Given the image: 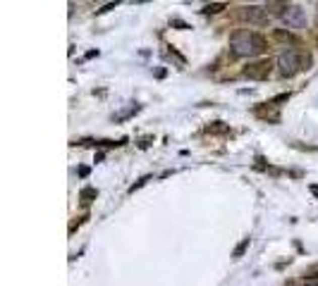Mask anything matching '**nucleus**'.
I'll return each mask as SVG.
<instances>
[{
  "label": "nucleus",
  "mask_w": 318,
  "mask_h": 286,
  "mask_svg": "<svg viewBox=\"0 0 318 286\" xmlns=\"http://www.w3.org/2000/svg\"><path fill=\"white\" fill-rule=\"evenodd\" d=\"M230 48L237 57H256L266 50V38L258 36L256 31H249V29H242V31H235L232 38H230Z\"/></svg>",
  "instance_id": "nucleus-1"
},
{
  "label": "nucleus",
  "mask_w": 318,
  "mask_h": 286,
  "mask_svg": "<svg viewBox=\"0 0 318 286\" xmlns=\"http://www.w3.org/2000/svg\"><path fill=\"white\" fill-rule=\"evenodd\" d=\"M311 64V55L304 53V50H287V53L280 55V60H278V67H280V74L282 77H297L299 72L309 69Z\"/></svg>",
  "instance_id": "nucleus-2"
},
{
  "label": "nucleus",
  "mask_w": 318,
  "mask_h": 286,
  "mask_svg": "<svg viewBox=\"0 0 318 286\" xmlns=\"http://www.w3.org/2000/svg\"><path fill=\"white\" fill-rule=\"evenodd\" d=\"M271 72H273L271 60H256V62H249L242 69V77H246V79H251V81H266L271 77Z\"/></svg>",
  "instance_id": "nucleus-3"
},
{
  "label": "nucleus",
  "mask_w": 318,
  "mask_h": 286,
  "mask_svg": "<svg viewBox=\"0 0 318 286\" xmlns=\"http://www.w3.org/2000/svg\"><path fill=\"white\" fill-rule=\"evenodd\" d=\"M280 17H282V22H285L290 29H294V31H299V29L306 27V12H304L301 8H297V5L287 8Z\"/></svg>",
  "instance_id": "nucleus-4"
},
{
  "label": "nucleus",
  "mask_w": 318,
  "mask_h": 286,
  "mask_svg": "<svg viewBox=\"0 0 318 286\" xmlns=\"http://www.w3.org/2000/svg\"><path fill=\"white\" fill-rule=\"evenodd\" d=\"M239 19H244L249 24H256V27H266L268 24V12L263 8H242L239 10Z\"/></svg>",
  "instance_id": "nucleus-5"
},
{
  "label": "nucleus",
  "mask_w": 318,
  "mask_h": 286,
  "mask_svg": "<svg viewBox=\"0 0 318 286\" xmlns=\"http://www.w3.org/2000/svg\"><path fill=\"white\" fill-rule=\"evenodd\" d=\"M96 196H98V191H96V188H91V186H86V188L79 191V200H82V205H89Z\"/></svg>",
  "instance_id": "nucleus-6"
},
{
  "label": "nucleus",
  "mask_w": 318,
  "mask_h": 286,
  "mask_svg": "<svg viewBox=\"0 0 318 286\" xmlns=\"http://www.w3.org/2000/svg\"><path fill=\"white\" fill-rule=\"evenodd\" d=\"M139 110H141V105H132V107H127V110H125V112H120V115H115V117H113V119H115V122H125V119H127V117L136 115V112H139Z\"/></svg>",
  "instance_id": "nucleus-7"
},
{
  "label": "nucleus",
  "mask_w": 318,
  "mask_h": 286,
  "mask_svg": "<svg viewBox=\"0 0 318 286\" xmlns=\"http://www.w3.org/2000/svg\"><path fill=\"white\" fill-rule=\"evenodd\" d=\"M206 131H208V134H227L230 129H227L223 122H210V124L206 126Z\"/></svg>",
  "instance_id": "nucleus-8"
},
{
  "label": "nucleus",
  "mask_w": 318,
  "mask_h": 286,
  "mask_svg": "<svg viewBox=\"0 0 318 286\" xmlns=\"http://www.w3.org/2000/svg\"><path fill=\"white\" fill-rule=\"evenodd\" d=\"M246 248H249V239H244V241H242L239 246H237V248H235V253H232V258H242Z\"/></svg>",
  "instance_id": "nucleus-9"
},
{
  "label": "nucleus",
  "mask_w": 318,
  "mask_h": 286,
  "mask_svg": "<svg viewBox=\"0 0 318 286\" xmlns=\"http://www.w3.org/2000/svg\"><path fill=\"white\" fill-rule=\"evenodd\" d=\"M223 8H225L223 3H216V5H208V8L203 10V15H218V12H220Z\"/></svg>",
  "instance_id": "nucleus-10"
},
{
  "label": "nucleus",
  "mask_w": 318,
  "mask_h": 286,
  "mask_svg": "<svg viewBox=\"0 0 318 286\" xmlns=\"http://www.w3.org/2000/svg\"><path fill=\"white\" fill-rule=\"evenodd\" d=\"M146 181H151V177H141V179H139V181H136V184H134V186L129 188V193H134L136 188H141V186H144V184H146Z\"/></svg>",
  "instance_id": "nucleus-11"
},
{
  "label": "nucleus",
  "mask_w": 318,
  "mask_h": 286,
  "mask_svg": "<svg viewBox=\"0 0 318 286\" xmlns=\"http://www.w3.org/2000/svg\"><path fill=\"white\" fill-rule=\"evenodd\" d=\"M306 279H318V267L309 269V274H306Z\"/></svg>",
  "instance_id": "nucleus-12"
},
{
  "label": "nucleus",
  "mask_w": 318,
  "mask_h": 286,
  "mask_svg": "<svg viewBox=\"0 0 318 286\" xmlns=\"http://www.w3.org/2000/svg\"><path fill=\"white\" fill-rule=\"evenodd\" d=\"M173 27H180V29H189L184 22H180V19H173Z\"/></svg>",
  "instance_id": "nucleus-13"
},
{
  "label": "nucleus",
  "mask_w": 318,
  "mask_h": 286,
  "mask_svg": "<svg viewBox=\"0 0 318 286\" xmlns=\"http://www.w3.org/2000/svg\"><path fill=\"white\" fill-rule=\"evenodd\" d=\"M304 286H318V281H316V279H306V281H304Z\"/></svg>",
  "instance_id": "nucleus-14"
},
{
  "label": "nucleus",
  "mask_w": 318,
  "mask_h": 286,
  "mask_svg": "<svg viewBox=\"0 0 318 286\" xmlns=\"http://www.w3.org/2000/svg\"><path fill=\"white\" fill-rule=\"evenodd\" d=\"M311 193H313V196H318V186H311Z\"/></svg>",
  "instance_id": "nucleus-15"
}]
</instances>
